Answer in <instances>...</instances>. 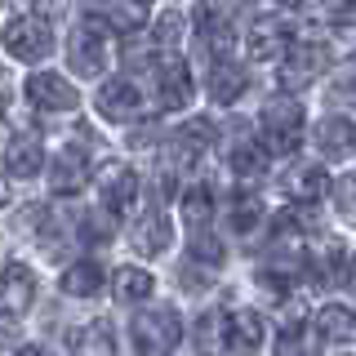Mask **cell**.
Masks as SVG:
<instances>
[{"label": "cell", "instance_id": "5bb4252c", "mask_svg": "<svg viewBox=\"0 0 356 356\" xmlns=\"http://www.w3.org/2000/svg\"><path fill=\"white\" fill-rule=\"evenodd\" d=\"M36 298V276L27 263H5L0 267V312L5 316H22Z\"/></svg>", "mask_w": 356, "mask_h": 356}, {"label": "cell", "instance_id": "7c38bea8", "mask_svg": "<svg viewBox=\"0 0 356 356\" xmlns=\"http://www.w3.org/2000/svg\"><path fill=\"white\" fill-rule=\"evenodd\" d=\"M289 40H294L289 36V22L267 14V18H254L250 36H245V54H250L254 63H272V58H281V54L289 49Z\"/></svg>", "mask_w": 356, "mask_h": 356}, {"label": "cell", "instance_id": "5b68a950", "mask_svg": "<svg viewBox=\"0 0 356 356\" xmlns=\"http://www.w3.org/2000/svg\"><path fill=\"white\" fill-rule=\"evenodd\" d=\"M267 348V321L254 307H236L222 316V352L232 356H259Z\"/></svg>", "mask_w": 356, "mask_h": 356}, {"label": "cell", "instance_id": "d590c367", "mask_svg": "<svg viewBox=\"0 0 356 356\" xmlns=\"http://www.w3.org/2000/svg\"><path fill=\"white\" fill-rule=\"evenodd\" d=\"M276 5H285V9H298V5H303V0H276Z\"/></svg>", "mask_w": 356, "mask_h": 356}, {"label": "cell", "instance_id": "6da1fadb", "mask_svg": "<svg viewBox=\"0 0 356 356\" xmlns=\"http://www.w3.org/2000/svg\"><path fill=\"white\" fill-rule=\"evenodd\" d=\"M303 125H307V116H303V103H298L294 94H276V98H267L263 111H259V129H263V147L267 152H298V143H303Z\"/></svg>", "mask_w": 356, "mask_h": 356}, {"label": "cell", "instance_id": "277c9868", "mask_svg": "<svg viewBox=\"0 0 356 356\" xmlns=\"http://www.w3.org/2000/svg\"><path fill=\"white\" fill-rule=\"evenodd\" d=\"M325 63H330V49L316 40H298L289 44L281 54V89L285 94H298V89H307L312 81H321L325 76Z\"/></svg>", "mask_w": 356, "mask_h": 356}, {"label": "cell", "instance_id": "74e56055", "mask_svg": "<svg viewBox=\"0 0 356 356\" xmlns=\"http://www.w3.org/2000/svg\"><path fill=\"white\" fill-rule=\"evenodd\" d=\"M348 5H356V0H348Z\"/></svg>", "mask_w": 356, "mask_h": 356}, {"label": "cell", "instance_id": "4dcf8cb0", "mask_svg": "<svg viewBox=\"0 0 356 356\" xmlns=\"http://www.w3.org/2000/svg\"><path fill=\"white\" fill-rule=\"evenodd\" d=\"M334 94H339L343 103H356V67H352V72H343L339 81H334Z\"/></svg>", "mask_w": 356, "mask_h": 356}, {"label": "cell", "instance_id": "8d00e7d4", "mask_svg": "<svg viewBox=\"0 0 356 356\" xmlns=\"http://www.w3.org/2000/svg\"><path fill=\"white\" fill-rule=\"evenodd\" d=\"M129 5H134V9H147V5H152V0H129Z\"/></svg>", "mask_w": 356, "mask_h": 356}, {"label": "cell", "instance_id": "ffe728a7", "mask_svg": "<svg viewBox=\"0 0 356 356\" xmlns=\"http://www.w3.org/2000/svg\"><path fill=\"white\" fill-rule=\"evenodd\" d=\"M111 294H116L120 303H147V298L156 294V276L147 272V267L125 263V267L111 272Z\"/></svg>", "mask_w": 356, "mask_h": 356}, {"label": "cell", "instance_id": "44dd1931", "mask_svg": "<svg viewBox=\"0 0 356 356\" xmlns=\"http://www.w3.org/2000/svg\"><path fill=\"white\" fill-rule=\"evenodd\" d=\"M72 356H120L111 321H89L85 330H76V339H72Z\"/></svg>", "mask_w": 356, "mask_h": 356}, {"label": "cell", "instance_id": "30bf717a", "mask_svg": "<svg viewBox=\"0 0 356 356\" xmlns=\"http://www.w3.org/2000/svg\"><path fill=\"white\" fill-rule=\"evenodd\" d=\"M27 103L40 107V111H76L81 107V94L58 72H36V76H27Z\"/></svg>", "mask_w": 356, "mask_h": 356}, {"label": "cell", "instance_id": "d6a6232c", "mask_svg": "<svg viewBox=\"0 0 356 356\" xmlns=\"http://www.w3.org/2000/svg\"><path fill=\"white\" fill-rule=\"evenodd\" d=\"M276 356H307V352H303V343H298V339H289V334H285L281 348H276Z\"/></svg>", "mask_w": 356, "mask_h": 356}, {"label": "cell", "instance_id": "2e32d148", "mask_svg": "<svg viewBox=\"0 0 356 356\" xmlns=\"http://www.w3.org/2000/svg\"><path fill=\"white\" fill-rule=\"evenodd\" d=\"M281 192H285V200H294V205H316V200L330 192V174L321 170V165H294V170H285V178H281Z\"/></svg>", "mask_w": 356, "mask_h": 356}, {"label": "cell", "instance_id": "e0dca14e", "mask_svg": "<svg viewBox=\"0 0 356 356\" xmlns=\"http://www.w3.org/2000/svg\"><path fill=\"white\" fill-rule=\"evenodd\" d=\"M170 241H174V222L165 209H147L138 222H134V250L143 254V259H156V254H165L170 250Z\"/></svg>", "mask_w": 356, "mask_h": 356}, {"label": "cell", "instance_id": "d4e9b609", "mask_svg": "<svg viewBox=\"0 0 356 356\" xmlns=\"http://www.w3.org/2000/svg\"><path fill=\"white\" fill-rule=\"evenodd\" d=\"M245 9H250V0H200V27H232Z\"/></svg>", "mask_w": 356, "mask_h": 356}, {"label": "cell", "instance_id": "7402d4cb", "mask_svg": "<svg viewBox=\"0 0 356 356\" xmlns=\"http://www.w3.org/2000/svg\"><path fill=\"white\" fill-rule=\"evenodd\" d=\"M103 267H98L94 259H81V263H72V267H63V276H58V289L63 294H72V298H89V294H98L103 289Z\"/></svg>", "mask_w": 356, "mask_h": 356}, {"label": "cell", "instance_id": "8fae6325", "mask_svg": "<svg viewBox=\"0 0 356 356\" xmlns=\"http://www.w3.org/2000/svg\"><path fill=\"white\" fill-rule=\"evenodd\" d=\"M312 143H316L321 161H352L356 156V120L339 116V111H334V116H321Z\"/></svg>", "mask_w": 356, "mask_h": 356}, {"label": "cell", "instance_id": "836d02e7", "mask_svg": "<svg viewBox=\"0 0 356 356\" xmlns=\"http://www.w3.org/2000/svg\"><path fill=\"white\" fill-rule=\"evenodd\" d=\"M18 356H54V352H49V348H40V343H22Z\"/></svg>", "mask_w": 356, "mask_h": 356}, {"label": "cell", "instance_id": "ac0fdd59", "mask_svg": "<svg viewBox=\"0 0 356 356\" xmlns=\"http://www.w3.org/2000/svg\"><path fill=\"white\" fill-rule=\"evenodd\" d=\"M245 85H250V76H245L241 63L218 58L214 67H209V98H214L218 107H232V103L245 94Z\"/></svg>", "mask_w": 356, "mask_h": 356}, {"label": "cell", "instance_id": "4fadbf2b", "mask_svg": "<svg viewBox=\"0 0 356 356\" xmlns=\"http://www.w3.org/2000/svg\"><path fill=\"white\" fill-rule=\"evenodd\" d=\"M312 330H316V339L330 343V348H352L356 343V307L321 303L316 312H312Z\"/></svg>", "mask_w": 356, "mask_h": 356}, {"label": "cell", "instance_id": "d6986e66", "mask_svg": "<svg viewBox=\"0 0 356 356\" xmlns=\"http://www.w3.org/2000/svg\"><path fill=\"white\" fill-rule=\"evenodd\" d=\"M5 170L14 174V178H31V174L44 170V147H40L36 134H18V138H9V147H5Z\"/></svg>", "mask_w": 356, "mask_h": 356}, {"label": "cell", "instance_id": "cb8c5ba5", "mask_svg": "<svg viewBox=\"0 0 356 356\" xmlns=\"http://www.w3.org/2000/svg\"><path fill=\"white\" fill-rule=\"evenodd\" d=\"M267 161H272V152H267L263 143H241V147L232 152V170H236L241 183H259L267 174Z\"/></svg>", "mask_w": 356, "mask_h": 356}, {"label": "cell", "instance_id": "9c48e42d", "mask_svg": "<svg viewBox=\"0 0 356 356\" xmlns=\"http://www.w3.org/2000/svg\"><path fill=\"white\" fill-rule=\"evenodd\" d=\"M98 200H103V209L111 218L129 214L134 200H138V174L129 165H103V174H98Z\"/></svg>", "mask_w": 356, "mask_h": 356}, {"label": "cell", "instance_id": "9a60e30c", "mask_svg": "<svg viewBox=\"0 0 356 356\" xmlns=\"http://www.w3.org/2000/svg\"><path fill=\"white\" fill-rule=\"evenodd\" d=\"M89 187V156L81 147H63L49 165V192L54 196H76Z\"/></svg>", "mask_w": 356, "mask_h": 356}, {"label": "cell", "instance_id": "ba28073f", "mask_svg": "<svg viewBox=\"0 0 356 356\" xmlns=\"http://www.w3.org/2000/svg\"><path fill=\"white\" fill-rule=\"evenodd\" d=\"M156 98H161V107H165V111H183V107H192V98H196V81H192V72H187V63H183V58H165V63H156Z\"/></svg>", "mask_w": 356, "mask_h": 356}, {"label": "cell", "instance_id": "83f0119b", "mask_svg": "<svg viewBox=\"0 0 356 356\" xmlns=\"http://www.w3.org/2000/svg\"><path fill=\"white\" fill-rule=\"evenodd\" d=\"M259 218H263V200L250 196V192L236 196V205H232V222H236V232H250Z\"/></svg>", "mask_w": 356, "mask_h": 356}, {"label": "cell", "instance_id": "4316f807", "mask_svg": "<svg viewBox=\"0 0 356 356\" xmlns=\"http://www.w3.org/2000/svg\"><path fill=\"white\" fill-rule=\"evenodd\" d=\"M330 196H334L339 218L343 222H356V174H343L339 183H330Z\"/></svg>", "mask_w": 356, "mask_h": 356}, {"label": "cell", "instance_id": "f1b7e54d", "mask_svg": "<svg viewBox=\"0 0 356 356\" xmlns=\"http://www.w3.org/2000/svg\"><path fill=\"white\" fill-rule=\"evenodd\" d=\"M192 259L205 263V267H218L222 263V245L209 236V232H196V236H192Z\"/></svg>", "mask_w": 356, "mask_h": 356}, {"label": "cell", "instance_id": "52a82bcc", "mask_svg": "<svg viewBox=\"0 0 356 356\" xmlns=\"http://www.w3.org/2000/svg\"><path fill=\"white\" fill-rule=\"evenodd\" d=\"M143 89L129 81V76H116V81H103L98 89V116L103 120H116V125H125V120H138L143 116Z\"/></svg>", "mask_w": 356, "mask_h": 356}, {"label": "cell", "instance_id": "f546056e", "mask_svg": "<svg viewBox=\"0 0 356 356\" xmlns=\"http://www.w3.org/2000/svg\"><path fill=\"white\" fill-rule=\"evenodd\" d=\"M196 339H200V352H222V316H214V312H209V316L200 321Z\"/></svg>", "mask_w": 356, "mask_h": 356}, {"label": "cell", "instance_id": "7a4b0ae2", "mask_svg": "<svg viewBox=\"0 0 356 356\" xmlns=\"http://www.w3.org/2000/svg\"><path fill=\"white\" fill-rule=\"evenodd\" d=\"M134 348L143 356H165L170 348H178V339H183V321H178L174 307H147L134 316Z\"/></svg>", "mask_w": 356, "mask_h": 356}, {"label": "cell", "instance_id": "8992f818", "mask_svg": "<svg viewBox=\"0 0 356 356\" xmlns=\"http://www.w3.org/2000/svg\"><path fill=\"white\" fill-rule=\"evenodd\" d=\"M0 44H5L9 58H18V63H40V58H49L54 36L40 18H9L5 31H0Z\"/></svg>", "mask_w": 356, "mask_h": 356}, {"label": "cell", "instance_id": "3957f363", "mask_svg": "<svg viewBox=\"0 0 356 356\" xmlns=\"http://www.w3.org/2000/svg\"><path fill=\"white\" fill-rule=\"evenodd\" d=\"M111 58V40H107V22L103 18H85L67 40V63L76 76H98Z\"/></svg>", "mask_w": 356, "mask_h": 356}, {"label": "cell", "instance_id": "603a6c76", "mask_svg": "<svg viewBox=\"0 0 356 356\" xmlns=\"http://www.w3.org/2000/svg\"><path fill=\"white\" fill-rule=\"evenodd\" d=\"M178 214H183V222L192 227V236L196 232H209V218H214V196H209V187H187L183 200H178Z\"/></svg>", "mask_w": 356, "mask_h": 356}, {"label": "cell", "instance_id": "e575fe53", "mask_svg": "<svg viewBox=\"0 0 356 356\" xmlns=\"http://www.w3.org/2000/svg\"><path fill=\"white\" fill-rule=\"evenodd\" d=\"M0 205H9V183L0 178Z\"/></svg>", "mask_w": 356, "mask_h": 356}, {"label": "cell", "instance_id": "484cf974", "mask_svg": "<svg viewBox=\"0 0 356 356\" xmlns=\"http://www.w3.org/2000/svg\"><path fill=\"white\" fill-rule=\"evenodd\" d=\"M187 36V18L178 14V9H165L161 18H156V27H152V44L156 49H178Z\"/></svg>", "mask_w": 356, "mask_h": 356}, {"label": "cell", "instance_id": "1f68e13d", "mask_svg": "<svg viewBox=\"0 0 356 356\" xmlns=\"http://www.w3.org/2000/svg\"><path fill=\"white\" fill-rule=\"evenodd\" d=\"M63 5H67V0H31V9H36V18H40V22L58 18V14H63Z\"/></svg>", "mask_w": 356, "mask_h": 356}]
</instances>
